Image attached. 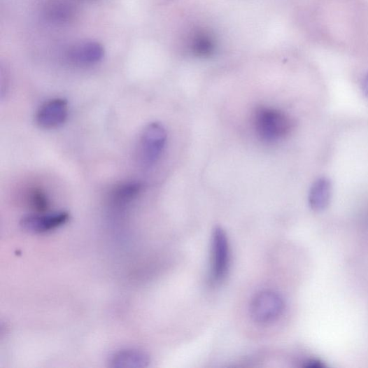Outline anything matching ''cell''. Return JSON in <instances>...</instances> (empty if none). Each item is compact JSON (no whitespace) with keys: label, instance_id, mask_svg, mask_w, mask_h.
Returning <instances> with one entry per match:
<instances>
[{"label":"cell","instance_id":"obj_7","mask_svg":"<svg viewBox=\"0 0 368 368\" xmlns=\"http://www.w3.org/2000/svg\"><path fill=\"white\" fill-rule=\"evenodd\" d=\"M104 56V49L99 43L87 41L72 46L68 52L69 60L76 64L88 66L101 61Z\"/></svg>","mask_w":368,"mask_h":368},{"label":"cell","instance_id":"obj_5","mask_svg":"<svg viewBox=\"0 0 368 368\" xmlns=\"http://www.w3.org/2000/svg\"><path fill=\"white\" fill-rule=\"evenodd\" d=\"M68 118V102L57 98L44 103L36 115V122L42 128H55L63 125Z\"/></svg>","mask_w":368,"mask_h":368},{"label":"cell","instance_id":"obj_11","mask_svg":"<svg viewBox=\"0 0 368 368\" xmlns=\"http://www.w3.org/2000/svg\"><path fill=\"white\" fill-rule=\"evenodd\" d=\"M29 201L32 207L39 213L48 208L49 200L45 193L40 189H35L30 193Z\"/></svg>","mask_w":368,"mask_h":368},{"label":"cell","instance_id":"obj_2","mask_svg":"<svg viewBox=\"0 0 368 368\" xmlns=\"http://www.w3.org/2000/svg\"><path fill=\"white\" fill-rule=\"evenodd\" d=\"M167 141V133L162 124L154 122L146 127L139 146L140 160L143 166L150 167L159 161Z\"/></svg>","mask_w":368,"mask_h":368},{"label":"cell","instance_id":"obj_3","mask_svg":"<svg viewBox=\"0 0 368 368\" xmlns=\"http://www.w3.org/2000/svg\"><path fill=\"white\" fill-rule=\"evenodd\" d=\"M284 306V301L278 293L269 290L260 292L250 304V318L257 324L272 323L281 316Z\"/></svg>","mask_w":368,"mask_h":368},{"label":"cell","instance_id":"obj_13","mask_svg":"<svg viewBox=\"0 0 368 368\" xmlns=\"http://www.w3.org/2000/svg\"><path fill=\"white\" fill-rule=\"evenodd\" d=\"M362 91L366 97H368V74L364 78L362 82Z\"/></svg>","mask_w":368,"mask_h":368},{"label":"cell","instance_id":"obj_9","mask_svg":"<svg viewBox=\"0 0 368 368\" xmlns=\"http://www.w3.org/2000/svg\"><path fill=\"white\" fill-rule=\"evenodd\" d=\"M148 362V357L145 353L133 350L118 352L111 360L115 367H145Z\"/></svg>","mask_w":368,"mask_h":368},{"label":"cell","instance_id":"obj_8","mask_svg":"<svg viewBox=\"0 0 368 368\" xmlns=\"http://www.w3.org/2000/svg\"><path fill=\"white\" fill-rule=\"evenodd\" d=\"M332 183L327 178H320L315 181L311 188L309 203L315 212H322L330 204L332 197Z\"/></svg>","mask_w":368,"mask_h":368},{"label":"cell","instance_id":"obj_10","mask_svg":"<svg viewBox=\"0 0 368 368\" xmlns=\"http://www.w3.org/2000/svg\"><path fill=\"white\" fill-rule=\"evenodd\" d=\"M142 190L141 183L139 182H128L122 184L115 189L113 197L119 203H126L136 198Z\"/></svg>","mask_w":368,"mask_h":368},{"label":"cell","instance_id":"obj_1","mask_svg":"<svg viewBox=\"0 0 368 368\" xmlns=\"http://www.w3.org/2000/svg\"><path fill=\"white\" fill-rule=\"evenodd\" d=\"M254 125L258 136L264 141L274 142L290 134L293 120L284 112L272 108L262 107L254 115Z\"/></svg>","mask_w":368,"mask_h":368},{"label":"cell","instance_id":"obj_4","mask_svg":"<svg viewBox=\"0 0 368 368\" xmlns=\"http://www.w3.org/2000/svg\"><path fill=\"white\" fill-rule=\"evenodd\" d=\"M212 278L219 283L224 280L229 266V246L227 236L220 227H216L213 234Z\"/></svg>","mask_w":368,"mask_h":368},{"label":"cell","instance_id":"obj_12","mask_svg":"<svg viewBox=\"0 0 368 368\" xmlns=\"http://www.w3.org/2000/svg\"><path fill=\"white\" fill-rule=\"evenodd\" d=\"M304 367L307 368H323L325 365L318 360H309L306 362Z\"/></svg>","mask_w":368,"mask_h":368},{"label":"cell","instance_id":"obj_6","mask_svg":"<svg viewBox=\"0 0 368 368\" xmlns=\"http://www.w3.org/2000/svg\"><path fill=\"white\" fill-rule=\"evenodd\" d=\"M69 219L66 212H59L46 215H30L24 217L21 220V226L26 230L45 233L55 230L64 225Z\"/></svg>","mask_w":368,"mask_h":368}]
</instances>
